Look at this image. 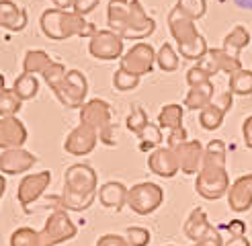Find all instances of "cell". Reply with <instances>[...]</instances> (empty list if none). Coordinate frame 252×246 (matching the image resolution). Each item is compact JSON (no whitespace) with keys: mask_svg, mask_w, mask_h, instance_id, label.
<instances>
[{"mask_svg":"<svg viewBox=\"0 0 252 246\" xmlns=\"http://www.w3.org/2000/svg\"><path fill=\"white\" fill-rule=\"evenodd\" d=\"M107 25L123 41H140L156 31V21L146 12L140 0H109Z\"/></svg>","mask_w":252,"mask_h":246,"instance_id":"obj_1","label":"cell"},{"mask_svg":"<svg viewBox=\"0 0 252 246\" xmlns=\"http://www.w3.org/2000/svg\"><path fill=\"white\" fill-rule=\"evenodd\" d=\"M225 144L221 140H211L205 146L203 164H201L195 181V191L207 201H218L223 195H228L230 189V177L225 168Z\"/></svg>","mask_w":252,"mask_h":246,"instance_id":"obj_2","label":"cell"},{"mask_svg":"<svg viewBox=\"0 0 252 246\" xmlns=\"http://www.w3.org/2000/svg\"><path fill=\"white\" fill-rule=\"evenodd\" d=\"M98 195V177L93 166L72 164L64 172V189L60 195L62 209L68 212H86Z\"/></svg>","mask_w":252,"mask_h":246,"instance_id":"obj_3","label":"cell"},{"mask_svg":"<svg viewBox=\"0 0 252 246\" xmlns=\"http://www.w3.org/2000/svg\"><path fill=\"white\" fill-rule=\"evenodd\" d=\"M41 76L66 109H80L86 103L88 82L80 70H66L62 62H52Z\"/></svg>","mask_w":252,"mask_h":246,"instance_id":"obj_4","label":"cell"},{"mask_svg":"<svg viewBox=\"0 0 252 246\" xmlns=\"http://www.w3.org/2000/svg\"><path fill=\"white\" fill-rule=\"evenodd\" d=\"M41 33L52 41H66L70 37H91L94 35L96 27L88 23L82 15L74 10L64 8H47L41 12L39 19Z\"/></svg>","mask_w":252,"mask_h":246,"instance_id":"obj_5","label":"cell"},{"mask_svg":"<svg viewBox=\"0 0 252 246\" xmlns=\"http://www.w3.org/2000/svg\"><path fill=\"white\" fill-rule=\"evenodd\" d=\"M168 29L172 39L179 45V54L185 60H201L207 54V41L205 37L197 31V25L193 19H189L185 12L174 6L168 15Z\"/></svg>","mask_w":252,"mask_h":246,"instance_id":"obj_6","label":"cell"},{"mask_svg":"<svg viewBox=\"0 0 252 246\" xmlns=\"http://www.w3.org/2000/svg\"><path fill=\"white\" fill-rule=\"evenodd\" d=\"M76 232L78 228L68 217L66 209H56L54 214H49L45 226L39 230V246H58L62 242H68L76 236Z\"/></svg>","mask_w":252,"mask_h":246,"instance_id":"obj_7","label":"cell"},{"mask_svg":"<svg viewBox=\"0 0 252 246\" xmlns=\"http://www.w3.org/2000/svg\"><path fill=\"white\" fill-rule=\"evenodd\" d=\"M164 201V189L156 183H137L127 193V205L137 215H150Z\"/></svg>","mask_w":252,"mask_h":246,"instance_id":"obj_8","label":"cell"},{"mask_svg":"<svg viewBox=\"0 0 252 246\" xmlns=\"http://www.w3.org/2000/svg\"><path fill=\"white\" fill-rule=\"evenodd\" d=\"M121 66L123 70H127L129 74H135V76H146L154 70V64H156V52L154 47L146 43V41H140L135 43L131 49H127L121 58Z\"/></svg>","mask_w":252,"mask_h":246,"instance_id":"obj_9","label":"cell"},{"mask_svg":"<svg viewBox=\"0 0 252 246\" xmlns=\"http://www.w3.org/2000/svg\"><path fill=\"white\" fill-rule=\"evenodd\" d=\"M88 54L103 62L117 60L123 56V39L111 29H96L88 41Z\"/></svg>","mask_w":252,"mask_h":246,"instance_id":"obj_10","label":"cell"},{"mask_svg":"<svg viewBox=\"0 0 252 246\" xmlns=\"http://www.w3.org/2000/svg\"><path fill=\"white\" fill-rule=\"evenodd\" d=\"M52 183V172L49 170H41V172H33V175H27L17 189V201L19 205H23L25 209H29L31 203H35L39 197L45 193V189Z\"/></svg>","mask_w":252,"mask_h":246,"instance_id":"obj_11","label":"cell"},{"mask_svg":"<svg viewBox=\"0 0 252 246\" xmlns=\"http://www.w3.org/2000/svg\"><path fill=\"white\" fill-rule=\"evenodd\" d=\"M98 142V131L86 123H78L68 135L64 142V150L72 156H86L91 154Z\"/></svg>","mask_w":252,"mask_h":246,"instance_id":"obj_12","label":"cell"},{"mask_svg":"<svg viewBox=\"0 0 252 246\" xmlns=\"http://www.w3.org/2000/svg\"><path fill=\"white\" fill-rule=\"evenodd\" d=\"M113 113H111V105L103 98H91L80 107V123L94 127L98 133L105 131L113 125Z\"/></svg>","mask_w":252,"mask_h":246,"instance_id":"obj_13","label":"cell"},{"mask_svg":"<svg viewBox=\"0 0 252 246\" xmlns=\"http://www.w3.org/2000/svg\"><path fill=\"white\" fill-rule=\"evenodd\" d=\"M176 160H179V168L183 175H197L201 164H203L205 148L199 140H187L185 144L172 148Z\"/></svg>","mask_w":252,"mask_h":246,"instance_id":"obj_14","label":"cell"},{"mask_svg":"<svg viewBox=\"0 0 252 246\" xmlns=\"http://www.w3.org/2000/svg\"><path fill=\"white\" fill-rule=\"evenodd\" d=\"M37 164V156L25 148H10L0 154V172L2 175H21Z\"/></svg>","mask_w":252,"mask_h":246,"instance_id":"obj_15","label":"cell"},{"mask_svg":"<svg viewBox=\"0 0 252 246\" xmlns=\"http://www.w3.org/2000/svg\"><path fill=\"white\" fill-rule=\"evenodd\" d=\"M197 64L203 66L211 74V76H213V74H220V72L230 74V76H232L234 72H238L242 68L240 58L230 56L228 52H223V49H207V54L201 58Z\"/></svg>","mask_w":252,"mask_h":246,"instance_id":"obj_16","label":"cell"},{"mask_svg":"<svg viewBox=\"0 0 252 246\" xmlns=\"http://www.w3.org/2000/svg\"><path fill=\"white\" fill-rule=\"evenodd\" d=\"M29 133L25 123L17 117H0V150H10V148H23L27 142Z\"/></svg>","mask_w":252,"mask_h":246,"instance_id":"obj_17","label":"cell"},{"mask_svg":"<svg viewBox=\"0 0 252 246\" xmlns=\"http://www.w3.org/2000/svg\"><path fill=\"white\" fill-rule=\"evenodd\" d=\"M228 205L232 212L242 214L252 207V175L236 179L228 189Z\"/></svg>","mask_w":252,"mask_h":246,"instance_id":"obj_18","label":"cell"},{"mask_svg":"<svg viewBox=\"0 0 252 246\" xmlns=\"http://www.w3.org/2000/svg\"><path fill=\"white\" fill-rule=\"evenodd\" d=\"M148 168L158 177L164 179H172L176 172H179V160L172 148H156V150L148 156Z\"/></svg>","mask_w":252,"mask_h":246,"instance_id":"obj_19","label":"cell"},{"mask_svg":"<svg viewBox=\"0 0 252 246\" xmlns=\"http://www.w3.org/2000/svg\"><path fill=\"white\" fill-rule=\"evenodd\" d=\"M183 230H185V236H187L189 240H193V242H201V240L209 238L211 234H216V232H218V228H213V226L209 224L207 214H205L201 207L193 209V212L189 214V217H187V221H185Z\"/></svg>","mask_w":252,"mask_h":246,"instance_id":"obj_20","label":"cell"},{"mask_svg":"<svg viewBox=\"0 0 252 246\" xmlns=\"http://www.w3.org/2000/svg\"><path fill=\"white\" fill-rule=\"evenodd\" d=\"M27 8L19 6L12 0H0V27L8 31H23L27 27Z\"/></svg>","mask_w":252,"mask_h":246,"instance_id":"obj_21","label":"cell"},{"mask_svg":"<svg viewBox=\"0 0 252 246\" xmlns=\"http://www.w3.org/2000/svg\"><path fill=\"white\" fill-rule=\"evenodd\" d=\"M127 193H129V189L125 187L123 183L109 181V183H105L103 187L98 189V201H100V205H103V207L119 212L123 205H127Z\"/></svg>","mask_w":252,"mask_h":246,"instance_id":"obj_22","label":"cell"},{"mask_svg":"<svg viewBox=\"0 0 252 246\" xmlns=\"http://www.w3.org/2000/svg\"><path fill=\"white\" fill-rule=\"evenodd\" d=\"M213 91H216V89H213L211 82L191 86V91H189L187 96H185L183 107L189 109V111H201V109H205L213 101V96H216V92H213Z\"/></svg>","mask_w":252,"mask_h":246,"instance_id":"obj_23","label":"cell"},{"mask_svg":"<svg viewBox=\"0 0 252 246\" xmlns=\"http://www.w3.org/2000/svg\"><path fill=\"white\" fill-rule=\"evenodd\" d=\"M250 43V33L246 27H242V25H236V27L223 37V52H228L230 56H236L240 58V52Z\"/></svg>","mask_w":252,"mask_h":246,"instance_id":"obj_24","label":"cell"},{"mask_svg":"<svg viewBox=\"0 0 252 246\" xmlns=\"http://www.w3.org/2000/svg\"><path fill=\"white\" fill-rule=\"evenodd\" d=\"M228 111L221 109L218 103H209L205 109H201L199 111V123H201V127L207 129V131H216L221 127V123H223V117Z\"/></svg>","mask_w":252,"mask_h":246,"instance_id":"obj_25","label":"cell"},{"mask_svg":"<svg viewBox=\"0 0 252 246\" xmlns=\"http://www.w3.org/2000/svg\"><path fill=\"white\" fill-rule=\"evenodd\" d=\"M52 58H49L47 52H43V49H29L27 54H25L23 58V72L27 74H43L45 68L52 64Z\"/></svg>","mask_w":252,"mask_h":246,"instance_id":"obj_26","label":"cell"},{"mask_svg":"<svg viewBox=\"0 0 252 246\" xmlns=\"http://www.w3.org/2000/svg\"><path fill=\"white\" fill-rule=\"evenodd\" d=\"M12 91L17 92V96L21 98V101H33V98L39 94V80L35 78V74L23 72L21 76L15 80Z\"/></svg>","mask_w":252,"mask_h":246,"instance_id":"obj_27","label":"cell"},{"mask_svg":"<svg viewBox=\"0 0 252 246\" xmlns=\"http://www.w3.org/2000/svg\"><path fill=\"white\" fill-rule=\"evenodd\" d=\"M183 115H185V107L176 105V103H170V105H164L162 111L158 113V125L162 129H174V127H181L183 125Z\"/></svg>","mask_w":252,"mask_h":246,"instance_id":"obj_28","label":"cell"},{"mask_svg":"<svg viewBox=\"0 0 252 246\" xmlns=\"http://www.w3.org/2000/svg\"><path fill=\"white\" fill-rule=\"evenodd\" d=\"M230 92L238 96L252 94V70L240 68L230 76Z\"/></svg>","mask_w":252,"mask_h":246,"instance_id":"obj_29","label":"cell"},{"mask_svg":"<svg viewBox=\"0 0 252 246\" xmlns=\"http://www.w3.org/2000/svg\"><path fill=\"white\" fill-rule=\"evenodd\" d=\"M23 107V101L17 96V92L12 89L0 91V117H12L17 115Z\"/></svg>","mask_w":252,"mask_h":246,"instance_id":"obj_30","label":"cell"},{"mask_svg":"<svg viewBox=\"0 0 252 246\" xmlns=\"http://www.w3.org/2000/svg\"><path fill=\"white\" fill-rule=\"evenodd\" d=\"M156 64L162 72H174L179 68V54L174 52V47L170 43H162V47L156 54Z\"/></svg>","mask_w":252,"mask_h":246,"instance_id":"obj_31","label":"cell"},{"mask_svg":"<svg viewBox=\"0 0 252 246\" xmlns=\"http://www.w3.org/2000/svg\"><path fill=\"white\" fill-rule=\"evenodd\" d=\"M10 246H39V232L33 228H17L10 234Z\"/></svg>","mask_w":252,"mask_h":246,"instance_id":"obj_32","label":"cell"},{"mask_svg":"<svg viewBox=\"0 0 252 246\" xmlns=\"http://www.w3.org/2000/svg\"><path fill=\"white\" fill-rule=\"evenodd\" d=\"M137 140H140V148L148 150V148H154L162 142V127L158 123H148V125L137 133Z\"/></svg>","mask_w":252,"mask_h":246,"instance_id":"obj_33","label":"cell"},{"mask_svg":"<svg viewBox=\"0 0 252 246\" xmlns=\"http://www.w3.org/2000/svg\"><path fill=\"white\" fill-rule=\"evenodd\" d=\"M137 84H140V76H135V74H129L127 70H123V68H119L115 74H113V86H115L119 92L133 91Z\"/></svg>","mask_w":252,"mask_h":246,"instance_id":"obj_34","label":"cell"},{"mask_svg":"<svg viewBox=\"0 0 252 246\" xmlns=\"http://www.w3.org/2000/svg\"><path fill=\"white\" fill-rule=\"evenodd\" d=\"M176 6H179L185 15L189 19H193V21L205 17V12H207V2L205 0H179Z\"/></svg>","mask_w":252,"mask_h":246,"instance_id":"obj_35","label":"cell"},{"mask_svg":"<svg viewBox=\"0 0 252 246\" xmlns=\"http://www.w3.org/2000/svg\"><path fill=\"white\" fill-rule=\"evenodd\" d=\"M148 115H146V111L142 109V107H135L133 111H131V113L127 115V119H125V127H127L131 133H140L146 125H148Z\"/></svg>","mask_w":252,"mask_h":246,"instance_id":"obj_36","label":"cell"},{"mask_svg":"<svg viewBox=\"0 0 252 246\" xmlns=\"http://www.w3.org/2000/svg\"><path fill=\"white\" fill-rule=\"evenodd\" d=\"M125 238H127L129 246H148L152 236H150V230L140 228V226H129L125 230Z\"/></svg>","mask_w":252,"mask_h":246,"instance_id":"obj_37","label":"cell"},{"mask_svg":"<svg viewBox=\"0 0 252 246\" xmlns=\"http://www.w3.org/2000/svg\"><path fill=\"white\" fill-rule=\"evenodd\" d=\"M187 82L189 86H197V84H205V82H211V74L203 68V66H193L191 70L187 72Z\"/></svg>","mask_w":252,"mask_h":246,"instance_id":"obj_38","label":"cell"},{"mask_svg":"<svg viewBox=\"0 0 252 246\" xmlns=\"http://www.w3.org/2000/svg\"><path fill=\"white\" fill-rule=\"evenodd\" d=\"M98 2H100V0H74L72 10L78 12V15H82V17H86L88 12H93L98 6Z\"/></svg>","mask_w":252,"mask_h":246,"instance_id":"obj_39","label":"cell"},{"mask_svg":"<svg viewBox=\"0 0 252 246\" xmlns=\"http://www.w3.org/2000/svg\"><path fill=\"white\" fill-rule=\"evenodd\" d=\"M185 142H187V129H185L183 125L170 129L168 138H166V146H168V148H176V146H181V144H185Z\"/></svg>","mask_w":252,"mask_h":246,"instance_id":"obj_40","label":"cell"},{"mask_svg":"<svg viewBox=\"0 0 252 246\" xmlns=\"http://www.w3.org/2000/svg\"><path fill=\"white\" fill-rule=\"evenodd\" d=\"M96 246H129V242L119 234H105L96 240Z\"/></svg>","mask_w":252,"mask_h":246,"instance_id":"obj_41","label":"cell"},{"mask_svg":"<svg viewBox=\"0 0 252 246\" xmlns=\"http://www.w3.org/2000/svg\"><path fill=\"white\" fill-rule=\"evenodd\" d=\"M223 228L230 232V236H246V224L242 219H232L230 224H225Z\"/></svg>","mask_w":252,"mask_h":246,"instance_id":"obj_42","label":"cell"},{"mask_svg":"<svg viewBox=\"0 0 252 246\" xmlns=\"http://www.w3.org/2000/svg\"><path fill=\"white\" fill-rule=\"evenodd\" d=\"M242 135H244L246 148H250V150H252V115L246 117L244 123H242Z\"/></svg>","mask_w":252,"mask_h":246,"instance_id":"obj_43","label":"cell"},{"mask_svg":"<svg viewBox=\"0 0 252 246\" xmlns=\"http://www.w3.org/2000/svg\"><path fill=\"white\" fill-rule=\"evenodd\" d=\"M98 140L103 142L105 146H115L117 142H115V127H109V129H105V131H100L98 133Z\"/></svg>","mask_w":252,"mask_h":246,"instance_id":"obj_44","label":"cell"},{"mask_svg":"<svg viewBox=\"0 0 252 246\" xmlns=\"http://www.w3.org/2000/svg\"><path fill=\"white\" fill-rule=\"evenodd\" d=\"M193 246H223V242H221V236H220V230H218L216 234H211L209 238L201 240V242H195Z\"/></svg>","mask_w":252,"mask_h":246,"instance_id":"obj_45","label":"cell"},{"mask_svg":"<svg viewBox=\"0 0 252 246\" xmlns=\"http://www.w3.org/2000/svg\"><path fill=\"white\" fill-rule=\"evenodd\" d=\"M223 246H250V242L246 236H232V238H228V242Z\"/></svg>","mask_w":252,"mask_h":246,"instance_id":"obj_46","label":"cell"},{"mask_svg":"<svg viewBox=\"0 0 252 246\" xmlns=\"http://www.w3.org/2000/svg\"><path fill=\"white\" fill-rule=\"evenodd\" d=\"M52 2L56 4V8H64V10H68V8H72L74 0H52Z\"/></svg>","mask_w":252,"mask_h":246,"instance_id":"obj_47","label":"cell"},{"mask_svg":"<svg viewBox=\"0 0 252 246\" xmlns=\"http://www.w3.org/2000/svg\"><path fill=\"white\" fill-rule=\"evenodd\" d=\"M234 2L240 6V8H246V10H252V0H234Z\"/></svg>","mask_w":252,"mask_h":246,"instance_id":"obj_48","label":"cell"},{"mask_svg":"<svg viewBox=\"0 0 252 246\" xmlns=\"http://www.w3.org/2000/svg\"><path fill=\"white\" fill-rule=\"evenodd\" d=\"M4 193H6V181L2 177V172H0V199L4 197Z\"/></svg>","mask_w":252,"mask_h":246,"instance_id":"obj_49","label":"cell"},{"mask_svg":"<svg viewBox=\"0 0 252 246\" xmlns=\"http://www.w3.org/2000/svg\"><path fill=\"white\" fill-rule=\"evenodd\" d=\"M0 91H4V76L0 74Z\"/></svg>","mask_w":252,"mask_h":246,"instance_id":"obj_50","label":"cell"},{"mask_svg":"<svg viewBox=\"0 0 252 246\" xmlns=\"http://www.w3.org/2000/svg\"><path fill=\"white\" fill-rule=\"evenodd\" d=\"M168 246H172V244H168Z\"/></svg>","mask_w":252,"mask_h":246,"instance_id":"obj_51","label":"cell"}]
</instances>
